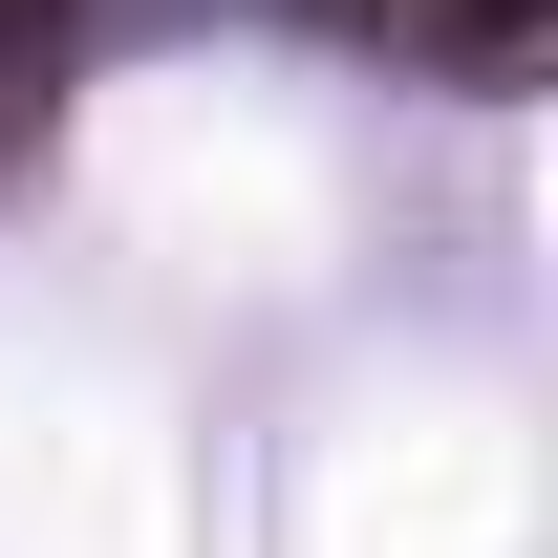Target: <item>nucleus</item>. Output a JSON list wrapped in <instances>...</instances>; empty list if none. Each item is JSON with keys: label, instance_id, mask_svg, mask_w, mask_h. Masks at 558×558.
<instances>
[{"label": "nucleus", "instance_id": "obj_1", "mask_svg": "<svg viewBox=\"0 0 558 558\" xmlns=\"http://www.w3.org/2000/svg\"><path fill=\"white\" fill-rule=\"evenodd\" d=\"M323 22H365V44H473V65L537 44V0H323Z\"/></svg>", "mask_w": 558, "mask_h": 558}]
</instances>
